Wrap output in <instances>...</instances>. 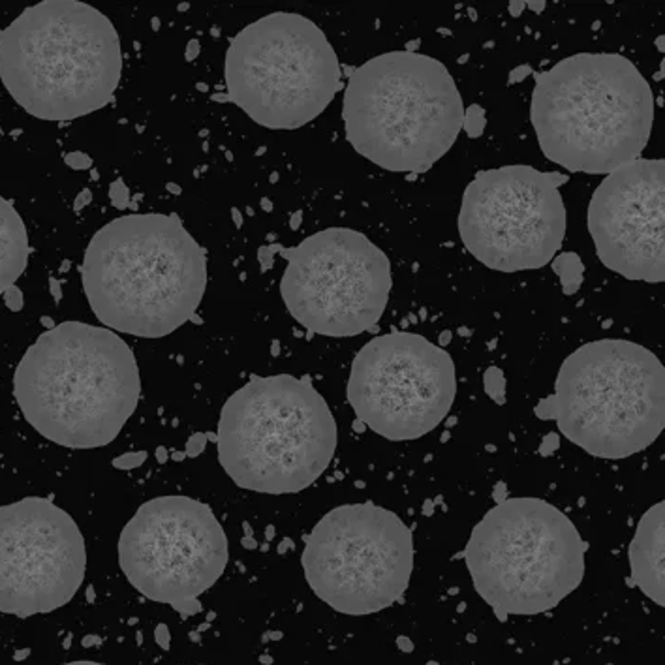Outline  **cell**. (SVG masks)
<instances>
[{"mask_svg":"<svg viewBox=\"0 0 665 665\" xmlns=\"http://www.w3.org/2000/svg\"><path fill=\"white\" fill-rule=\"evenodd\" d=\"M218 461L241 489L292 495L327 470L336 423L308 376H252L222 408Z\"/></svg>","mask_w":665,"mask_h":665,"instance_id":"obj_6","label":"cell"},{"mask_svg":"<svg viewBox=\"0 0 665 665\" xmlns=\"http://www.w3.org/2000/svg\"><path fill=\"white\" fill-rule=\"evenodd\" d=\"M553 271L560 276L566 295H573L583 284L584 265L575 252H564L553 258Z\"/></svg>","mask_w":665,"mask_h":665,"instance_id":"obj_19","label":"cell"},{"mask_svg":"<svg viewBox=\"0 0 665 665\" xmlns=\"http://www.w3.org/2000/svg\"><path fill=\"white\" fill-rule=\"evenodd\" d=\"M85 567V539L64 510L38 496L0 507L2 613L28 618L64 607Z\"/></svg>","mask_w":665,"mask_h":665,"instance_id":"obj_15","label":"cell"},{"mask_svg":"<svg viewBox=\"0 0 665 665\" xmlns=\"http://www.w3.org/2000/svg\"><path fill=\"white\" fill-rule=\"evenodd\" d=\"M524 6H526V2H512V6H510V11H512V16H515V17L521 16V11H522V8H524Z\"/></svg>","mask_w":665,"mask_h":665,"instance_id":"obj_30","label":"cell"},{"mask_svg":"<svg viewBox=\"0 0 665 665\" xmlns=\"http://www.w3.org/2000/svg\"><path fill=\"white\" fill-rule=\"evenodd\" d=\"M485 111L481 105L472 104L468 110H464V119H462V128L466 130V136L470 139L479 138L485 130Z\"/></svg>","mask_w":665,"mask_h":665,"instance_id":"obj_21","label":"cell"},{"mask_svg":"<svg viewBox=\"0 0 665 665\" xmlns=\"http://www.w3.org/2000/svg\"><path fill=\"white\" fill-rule=\"evenodd\" d=\"M147 461V451H138V453H124V455L113 459V466L119 470H134L139 468Z\"/></svg>","mask_w":665,"mask_h":665,"instance_id":"obj_22","label":"cell"},{"mask_svg":"<svg viewBox=\"0 0 665 665\" xmlns=\"http://www.w3.org/2000/svg\"><path fill=\"white\" fill-rule=\"evenodd\" d=\"M121 73L113 23L83 2L45 0L0 30V79L23 110L44 121L102 110Z\"/></svg>","mask_w":665,"mask_h":665,"instance_id":"obj_4","label":"cell"},{"mask_svg":"<svg viewBox=\"0 0 665 665\" xmlns=\"http://www.w3.org/2000/svg\"><path fill=\"white\" fill-rule=\"evenodd\" d=\"M599 261L630 281H665V162L639 158L601 181L589 205Z\"/></svg>","mask_w":665,"mask_h":665,"instance_id":"obj_16","label":"cell"},{"mask_svg":"<svg viewBox=\"0 0 665 665\" xmlns=\"http://www.w3.org/2000/svg\"><path fill=\"white\" fill-rule=\"evenodd\" d=\"M273 248L288 259L282 299L305 329L355 336L378 324L393 286L391 264L363 233L329 228L295 248Z\"/></svg>","mask_w":665,"mask_h":665,"instance_id":"obj_11","label":"cell"},{"mask_svg":"<svg viewBox=\"0 0 665 665\" xmlns=\"http://www.w3.org/2000/svg\"><path fill=\"white\" fill-rule=\"evenodd\" d=\"M485 393L496 402V404H506V378L498 367H489L483 374Z\"/></svg>","mask_w":665,"mask_h":665,"instance_id":"obj_20","label":"cell"},{"mask_svg":"<svg viewBox=\"0 0 665 665\" xmlns=\"http://www.w3.org/2000/svg\"><path fill=\"white\" fill-rule=\"evenodd\" d=\"M2 295H4V302L8 305V308H10V310H13V312H19V310H21V308H23V292L19 290V288L10 286L4 293H2Z\"/></svg>","mask_w":665,"mask_h":665,"instance_id":"obj_26","label":"cell"},{"mask_svg":"<svg viewBox=\"0 0 665 665\" xmlns=\"http://www.w3.org/2000/svg\"><path fill=\"white\" fill-rule=\"evenodd\" d=\"M567 175L530 165L479 171L462 194L459 233L473 258L500 273L551 264L566 235L558 187Z\"/></svg>","mask_w":665,"mask_h":665,"instance_id":"obj_13","label":"cell"},{"mask_svg":"<svg viewBox=\"0 0 665 665\" xmlns=\"http://www.w3.org/2000/svg\"><path fill=\"white\" fill-rule=\"evenodd\" d=\"M136 355L111 329L62 322L28 348L13 395L45 440L93 449L115 440L139 401Z\"/></svg>","mask_w":665,"mask_h":665,"instance_id":"obj_1","label":"cell"},{"mask_svg":"<svg viewBox=\"0 0 665 665\" xmlns=\"http://www.w3.org/2000/svg\"><path fill=\"white\" fill-rule=\"evenodd\" d=\"M342 119L361 156L393 173H425L459 138L464 105L440 61L391 51L353 70Z\"/></svg>","mask_w":665,"mask_h":665,"instance_id":"obj_5","label":"cell"},{"mask_svg":"<svg viewBox=\"0 0 665 665\" xmlns=\"http://www.w3.org/2000/svg\"><path fill=\"white\" fill-rule=\"evenodd\" d=\"M530 72H532V68H530V66H519V68H515V70H513V72L510 73V83H519V81H522V79H524V77H526Z\"/></svg>","mask_w":665,"mask_h":665,"instance_id":"obj_29","label":"cell"},{"mask_svg":"<svg viewBox=\"0 0 665 665\" xmlns=\"http://www.w3.org/2000/svg\"><path fill=\"white\" fill-rule=\"evenodd\" d=\"M64 162H66L68 167H72V170L77 171L88 170V167L93 165V160L88 158L85 153H79V151H77V153H68L66 156H64Z\"/></svg>","mask_w":665,"mask_h":665,"instance_id":"obj_25","label":"cell"},{"mask_svg":"<svg viewBox=\"0 0 665 665\" xmlns=\"http://www.w3.org/2000/svg\"><path fill=\"white\" fill-rule=\"evenodd\" d=\"M64 665H102V664H96V661H72V664H64Z\"/></svg>","mask_w":665,"mask_h":665,"instance_id":"obj_33","label":"cell"},{"mask_svg":"<svg viewBox=\"0 0 665 665\" xmlns=\"http://www.w3.org/2000/svg\"><path fill=\"white\" fill-rule=\"evenodd\" d=\"M28 254L30 245L25 222L16 207L0 196V293L16 286V281L27 269Z\"/></svg>","mask_w":665,"mask_h":665,"instance_id":"obj_18","label":"cell"},{"mask_svg":"<svg viewBox=\"0 0 665 665\" xmlns=\"http://www.w3.org/2000/svg\"><path fill=\"white\" fill-rule=\"evenodd\" d=\"M119 564L145 598L190 616L201 611L199 596L224 573L228 538L207 504L158 496L122 528Z\"/></svg>","mask_w":665,"mask_h":665,"instance_id":"obj_12","label":"cell"},{"mask_svg":"<svg viewBox=\"0 0 665 665\" xmlns=\"http://www.w3.org/2000/svg\"><path fill=\"white\" fill-rule=\"evenodd\" d=\"M81 278L102 324L160 339L192 319L207 286V264L177 215H126L94 233Z\"/></svg>","mask_w":665,"mask_h":665,"instance_id":"obj_2","label":"cell"},{"mask_svg":"<svg viewBox=\"0 0 665 665\" xmlns=\"http://www.w3.org/2000/svg\"><path fill=\"white\" fill-rule=\"evenodd\" d=\"M88 196H90V194H88V190H85V192H81V196H79V201H76V205H73V207H76L77 211L81 209L83 205H85V204H87V201H88V199H87Z\"/></svg>","mask_w":665,"mask_h":665,"instance_id":"obj_31","label":"cell"},{"mask_svg":"<svg viewBox=\"0 0 665 665\" xmlns=\"http://www.w3.org/2000/svg\"><path fill=\"white\" fill-rule=\"evenodd\" d=\"M665 502H658L637 522L630 543L633 583L656 605H665Z\"/></svg>","mask_w":665,"mask_h":665,"instance_id":"obj_17","label":"cell"},{"mask_svg":"<svg viewBox=\"0 0 665 665\" xmlns=\"http://www.w3.org/2000/svg\"><path fill=\"white\" fill-rule=\"evenodd\" d=\"M539 419H555L567 440L599 459H626L665 427V369L635 342L601 339L570 353L555 395L539 401Z\"/></svg>","mask_w":665,"mask_h":665,"instance_id":"obj_7","label":"cell"},{"mask_svg":"<svg viewBox=\"0 0 665 665\" xmlns=\"http://www.w3.org/2000/svg\"><path fill=\"white\" fill-rule=\"evenodd\" d=\"M211 435L207 432H196L194 436H190V440L187 442V449H184V457H199L204 453L205 445L209 442Z\"/></svg>","mask_w":665,"mask_h":665,"instance_id":"obj_23","label":"cell"},{"mask_svg":"<svg viewBox=\"0 0 665 665\" xmlns=\"http://www.w3.org/2000/svg\"><path fill=\"white\" fill-rule=\"evenodd\" d=\"M530 121L551 162L609 175L639 160L649 143L654 96L626 57L577 53L536 73Z\"/></svg>","mask_w":665,"mask_h":665,"instance_id":"obj_3","label":"cell"},{"mask_svg":"<svg viewBox=\"0 0 665 665\" xmlns=\"http://www.w3.org/2000/svg\"><path fill=\"white\" fill-rule=\"evenodd\" d=\"M224 77L228 100L271 130L305 126L341 88L339 59L324 30L290 11L242 28L228 47Z\"/></svg>","mask_w":665,"mask_h":665,"instance_id":"obj_9","label":"cell"},{"mask_svg":"<svg viewBox=\"0 0 665 665\" xmlns=\"http://www.w3.org/2000/svg\"><path fill=\"white\" fill-rule=\"evenodd\" d=\"M587 543L541 498H506L473 526L464 558L476 592L507 615H539L583 583Z\"/></svg>","mask_w":665,"mask_h":665,"instance_id":"obj_8","label":"cell"},{"mask_svg":"<svg viewBox=\"0 0 665 665\" xmlns=\"http://www.w3.org/2000/svg\"><path fill=\"white\" fill-rule=\"evenodd\" d=\"M302 570L312 592L344 615H372L406 592L413 539L396 513L374 502L331 510L307 536Z\"/></svg>","mask_w":665,"mask_h":665,"instance_id":"obj_10","label":"cell"},{"mask_svg":"<svg viewBox=\"0 0 665 665\" xmlns=\"http://www.w3.org/2000/svg\"><path fill=\"white\" fill-rule=\"evenodd\" d=\"M154 639H156V643H158L160 649H164V650L170 649V643H171L170 628L165 626V624H158L156 630H154Z\"/></svg>","mask_w":665,"mask_h":665,"instance_id":"obj_27","label":"cell"},{"mask_svg":"<svg viewBox=\"0 0 665 665\" xmlns=\"http://www.w3.org/2000/svg\"><path fill=\"white\" fill-rule=\"evenodd\" d=\"M399 645H401L402 649H404V652H412L413 645L410 643V641H408V639H404V637H399Z\"/></svg>","mask_w":665,"mask_h":665,"instance_id":"obj_32","label":"cell"},{"mask_svg":"<svg viewBox=\"0 0 665 665\" xmlns=\"http://www.w3.org/2000/svg\"><path fill=\"white\" fill-rule=\"evenodd\" d=\"M110 198H111V201H113V205H115L117 209H124V207L128 205V198H130L126 184H124L122 181L113 182V184H111V188H110Z\"/></svg>","mask_w":665,"mask_h":665,"instance_id":"obj_24","label":"cell"},{"mask_svg":"<svg viewBox=\"0 0 665 665\" xmlns=\"http://www.w3.org/2000/svg\"><path fill=\"white\" fill-rule=\"evenodd\" d=\"M556 447H558V436H556L555 432H551L543 440V445L539 447V453H541V455H551Z\"/></svg>","mask_w":665,"mask_h":665,"instance_id":"obj_28","label":"cell"},{"mask_svg":"<svg viewBox=\"0 0 665 665\" xmlns=\"http://www.w3.org/2000/svg\"><path fill=\"white\" fill-rule=\"evenodd\" d=\"M457 379L445 350L416 333L379 335L361 348L348 379V402L385 440H418L449 413Z\"/></svg>","mask_w":665,"mask_h":665,"instance_id":"obj_14","label":"cell"}]
</instances>
